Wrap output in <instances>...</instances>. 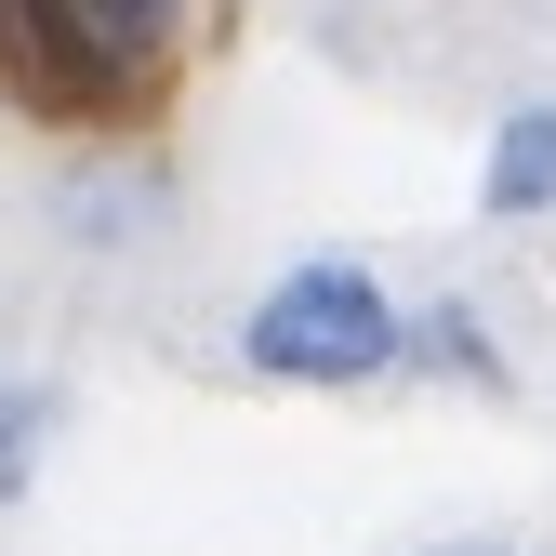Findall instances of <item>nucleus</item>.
Masks as SVG:
<instances>
[{"mask_svg":"<svg viewBox=\"0 0 556 556\" xmlns=\"http://www.w3.org/2000/svg\"><path fill=\"white\" fill-rule=\"evenodd\" d=\"M186 40V0H0V80L27 106L147 93Z\"/></svg>","mask_w":556,"mask_h":556,"instance_id":"obj_1","label":"nucleus"},{"mask_svg":"<svg viewBox=\"0 0 556 556\" xmlns=\"http://www.w3.org/2000/svg\"><path fill=\"white\" fill-rule=\"evenodd\" d=\"M239 358L265 384H384L397 371V292L371 265H344V252L278 265L252 292V318H239Z\"/></svg>","mask_w":556,"mask_h":556,"instance_id":"obj_2","label":"nucleus"},{"mask_svg":"<svg viewBox=\"0 0 556 556\" xmlns=\"http://www.w3.org/2000/svg\"><path fill=\"white\" fill-rule=\"evenodd\" d=\"M477 213H491V226H530V213H556V106H517V119L491 132Z\"/></svg>","mask_w":556,"mask_h":556,"instance_id":"obj_3","label":"nucleus"},{"mask_svg":"<svg viewBox=\"0 0 556 556\" xmlns=\"http://www.w3.org/2000/svg\"><path fill=\"white\" fill-rule=\"evenodd\" d=\"M397 358H410V371H451V384H504L477 305H410V318H397Z\"/></svg>","mask_w":556,"mask_h":556,"instance_id":"obj_4","label":"nucleus"},{"mask_svg":"<svg viewBox=\"0 0 556 556\" xmlns=\"http://www.w3.org/2000/svg\"><path fill=\"white\" fill-rule=\"evenodd\" d=\"M40 438H53V384H0V504L40 477Z\"/></svg>","mask_w":556,"mask_h":556,"instance_id":"obj_5","label":"nucleus"},{"mask_svg":"<svg viewBox=\"0 0 556 556\" xmlns=\"http://www.w3.org/2000/svg\"><path fill=\"white\" fill-rule=\"evenodd\" d=\"M438 556H517V543H438Z\"/></svg>","mask_w":556,"mask_h":556,"instance_id":"obj_6","label":"nucleus"}]
</instances>
